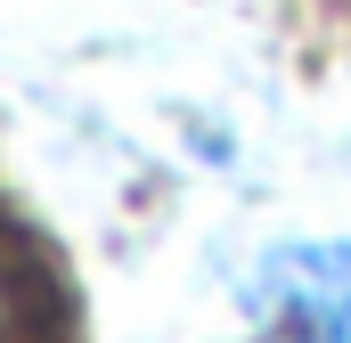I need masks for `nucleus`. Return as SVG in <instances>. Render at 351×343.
Wrapping results in <instances>:
<instances>
[{"instance_id":"1","label":"nucleus","mask_w":351,"mask_h":343,"mask_svg":"<svg viewBox=\"0 0 351 343\" xmlns=\"http://www.w3.org/2000/svg\"><path fill=\"white\" fill-rule=\"evenodd\" d=\"M245 303L278 319L294 343H351V237H319V246H278L262 254Z\"/></svg>"},{"instance_id":"2","label":"nucleus","mask_w":351,"mask_h":343,"mask_svg":"<svg viewBox=\"0 0 351 343\" xmlns=\"http://www.w3.org/2000/svg\"><path fill=\"white\" fill-rule=\"evenodd\" d=\"M0 343H25V286H16L8 254H0Z\"/></svg>"}]
</instances>
